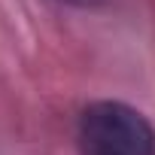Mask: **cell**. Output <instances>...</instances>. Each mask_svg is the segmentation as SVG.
Segmentation results:
<instances>
[{"mask_svg": "<svg viewBox=\"0 0 155 155\" xmlns=\"http://www.w3.org/2000/svg\"><path fill=\"white\" fill-rule=\"evenodd\" d=\"M76 146L79 155H155V128L122 101H94L79 116Z\"/></svg>", "mask_w": 155, "mask_h": 155, "instance_id": "obj_1", "label": "cell"}, {"mask_svg": "<svg viewBox=\"0 0 155 155\" xmlns=\"http://www.w3.org/2000/svg\"><path fill=\"white\" fill-rule=\"evenodd\" d=\"M61 3H67V6H79V9H94V6L107 3V0H61Z\"/></svg>", "mask_w": 155, "mask_h": 155, "instance_id": "obj_2", "label": "cell"}]
</instances>
